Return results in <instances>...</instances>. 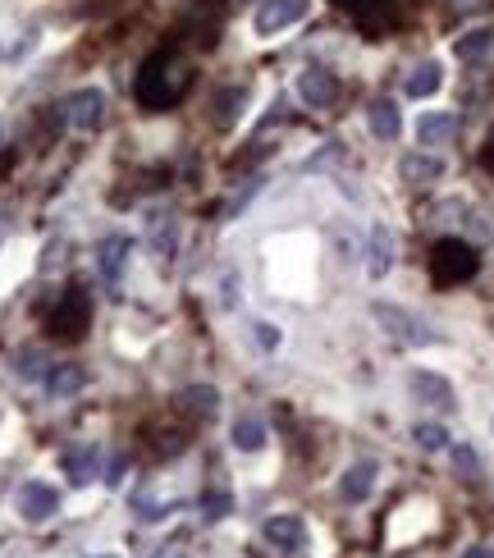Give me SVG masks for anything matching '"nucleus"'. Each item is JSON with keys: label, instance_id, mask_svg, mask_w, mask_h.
Instances as JSON below:
<instances>
[{"label": "nucleus", "instance_id": "nucleus-1", "mask_svg": "<svg viewBox=\"0 0 494 558\" xmlns=\"http://www.w3.org/2000/svg\"><path fill=\"white\" fill-rule=\"evenodd\" d=\"M188 83H193V69L183 65L174 51H156L147 65L138 69L133 97H138V106H147V110H170L174 101L188 92Z\"/></svg>", "mask_w": 494, "mask_h": 558}, {"label": "nucleus", "instance_id": "nucleus-2", "mask_svg": "<svg viewBox=\"0 0 494 558\" xmlns=\"http://www.w3.org/2000/svg\"><path fill=\"white\" fill-rule=\"evenodd\" d=\"M476 270H481V257H476L472 243H462V238H440V243L430 247V275L440 279V284H467Z\"/></svg>", "mask_w": 494, "mask_h": 558}, {"label": "nucleus", "instance_id": "nucleus-3", "mask_svg": "<svg viewBox=\"0 0 494 558\" xmlns=\"http://www.w3.org/2000/svg\"><path fill=\"white\" fill-rule=\"evenodd\" d=\"M371 316H376L380 330H385L394 344H408V348H430L435 344V334H430L412 312L394 307V302H371Z\"/></svg>", "mask_w": 494, "mask_h": 558}, {"label": "nucleus", "instance_id": "nucleus-4", "mask_svg": "<svg viewBox=\"0 0 494 558\" xmlns=\"http://www.w3.org/2000/svg\"><path fill=\"white\" fill-rule=\"evenodd\" d=\"M51 334L55 339H65V344H78L87 334V325H92V302H87L83 289H69L65 298L55 302V312H51Z\"/></svg>", "mask_w": 494, "mask_h": 558}, {"label": "nucleus", "instance_id": "nucleus-5", "mask_svg": "<svg viewBox=\"0 0 494 558\" xmlns=\"http://www.w3.org/2000/svg\"><path fill=\"white\" fill-rule=\"evenodd\" d=\"M60 115H65V124L78 133L101 129V124H106V92H101V87H78V92L65 97Z\"/></svg>", "mask_w": 494, "mask_h": 558}, {"label": "nucleus", "instance_id": "nucleus-6", "mask_svg": "<svg viewBox=\"0 0 494 558\" xmlns=\"http://www.w3.org/2000/svg\"><path fill=\"white\" fill-rule=\"evenodd\" d=\"M302 14H307V0H261L252 28H257L261 37H275V33H284L289 23H298Z\"/></svg>", "mask_w": 494, "mask_h": 558}, {"label": "nucleus", "instance_id": "nucleus-7", "mask_svg": "<svg viewBox=\"0 0 494 558\" xmlns=\"http://www.w3.org/2000/svg\"><path fill=\"white\" fill-rule=\"evenodd\" d=\"M60 513V490L46 481H28L19 490V517L23 522H46V517Z\"/></svg>", "mask_w": 494, "mask_h": 558}, {"label": "nucleus", "instance_id": "nucleus-8", "mask_svg": "<svg viewBox=\"0 0 494 558\" xmlns=\"http://www.w3.org/2000/svg\"><path fill=\"white\" fill-rule=\"evenodd\" d=\"M408 389L417 403H426V408H453V385L444 376H435V371H412L408 376Z\"/></svg>", "mask_w": 494, "mask_h": 558}, {"label": "nucleus", "instance_id": "nucleus-9", "mask_svg": "<svg viewBox=\"0 0 494 558\" xmlns=\"http://www.w3.org/2000/svg\"><path fill=\"white\" fill-rule=\"evenodd\" d=\"M298 97L312 110L334 106V97H339V78H334L330 69H307V74L298 78Z\"/></svg>", "mask_w": 494, "mask_h": 558}, {"label": "nucleus", "instance_id": "nucleus-10", "mask_svg": "<svg viewBox=\"0 0 494 558\" xmlns=\"http://www.w3.org/2000/svg\"><path fill=\"white\" fill-rule=\"evenodd\" d=\"M394 234H389V225H371V243H366V275L371 279H385L389 270H394Z\"/></svg>", "mask_w": 494, "mask_h": 558}, {"label": "nucleus", "instance_id": "nucleus-11", "mask_svg": "<svg viewBox=\"0 0 494 558\" xmlns=\"http://www.w3.org/2000/svg\"><path fill=\"white\" fill-rule=\"evenodd\" d=\"M129 252H133V238H124V234L106 238V243L97 247V270H101L106 284H119V279H124V270H129Z\"/></svg>", "mask_w": 494, "mask_h": 558}, {"label": "nucleus", "instance_id": "nucleus-12", "mask_svg": "<svg viewBox=\"0 0 494 558\" xmlns=\"http://www.w3.org/2000/svg\"><path fill=\"white\" fill-rule=\"evenodd\" d=\"M376 476H380V467L371 458L353 462L344 472V481H339V494H344L348 504H362V499H371V490H376Z\"/></svg>", "mask_w": 494, "mask_h": 558}, {"label": "nucleus", "instance_id": "nucleus-13", "mask_svg": "<svg viewBox=\"0 0 494 558\" xmlns=\"http://www.w3.org/2000/svg\"><path fill=\"white\" fill-rule=\"evenodd\" d=\"M398 174H403V183H412V188H430L435 179H444V161L440 156H426V151H412V156L398 161Z\"/></svg>", "mask_w": 494, "mask_h": 558}, {"label": "nucleus", "instance_id": "nucleus-14", "mask_svg": "<svg viewBox=\"0 0 494 558\" xmlns=\"http://www.w3.org/2000/svg\"><path fill=\"white\" fill-rule=\"evenodd\" d=\"M261 531H266V540L275 549H289V554H293V549H307V526H302V517H289V513L270 517Z\"/></svg>", "mask_w": 494, "mask_h": 558}, {"label": "nucleus", "instance_id": "nucleus-15", "mask_svg": "<svg viewBox=\"0 0 494 558\" xmlns=\"http://www.w3.org/2000/svg\"><path fill=\"white\" fill-rule=\"evenodd\" d=\"M147 247L156 252L161 261H170L174 252H179V220L174 215H151V225H147Z\"/></svg>", "mask_w": 494, "mask_h": 558}, {"label": "nucleus", "instance_id": "nucleus-16", "mask_svg": "<svg viewBox=\"0 0 494 558\" xmlns=\"http://www.w3.org/2000/svg\"><path fill=\"white\" fill-rule=\"evenodd\" d=\"M453 133H458V115H449V110H430L417 119L421 147H444V142H453Z\"/></svg>", "mask_w": 494, "mask_h": 558}, {"label": "nucleus", "instance_id": "nucleus-17", "mask_svg": "<svg viewBox=\"0 0 494 558\" xmlns=\"http://www.w3.org/2000/svg\"><path fill=\"white\" fill-rule=\"evenodd\" d=\"M353 14H357V23H362L366 33L380 37V33L389 28V23L398 19V5H394V0H357Z\"/></svg>", "mask_w": 494, "mask_h": 558}, {"label": "nucleus", "instance_id": "nucleus-18", "mask_svg": "<svg viewBox=\"0 0 494 558\" xmlns=\"http://www.w3.org/2000/svg\"><path fill=\"white\" fill-rule=\"evenodd\" d=\"M229 440H234V449L257 453L261 444H266V421H261L257 412H238V417H234V430H229Z\"/></svg>", "mask_w": 494, "mask_h": 558}, {"label": "nucleus", "instance_id": "nucleus-19", "mask_svg": "<svg viewBox=\"0 0 494 558\" xmlns=\"http://www.w3.org/2000/svg\"><path fill=\"white\" fill-rule=\"evenodd\" d=\"M60 467H65V476L74 485H87L92 476H97V467H101V449H92V444H83V449H69L65 458H60Z\"/></svg>", "mask_w": 494, "mask_h": 558}, {"label": "nucleus", "instance_id": "nucleus-20", "mask_svg": "<svg viewBox=\"0 0 494 558\" xmlns=\"http://www.w3.org/2000/svg\"><path fill=\"white\" fill-rule=\"evenodd\" d=\"M366 124H371V133H376L380 142H394L398 129H403V119H398V106L389 97L371 101V110H366Z\"/></svg>", "mask_w": 494, "mask_h": 558}, {"label": "nucleus", "instance_id": "nucleus-21", "mask_svg": "<svg viewBox=\"0 0 494 558\" xmlns=\"http://www.w3.org/2000/svg\"><path fill=\"white\" fill-rule=\"evenodd\" d=\"M440 83H444V69L435 65V60H421V65L403 78V92H408V97H430V92H440Z\"/></svg>", "mask_w": 494, "mask_h": 558}, {"label": "nucleus", "instance_id": "nucleus-22", "mask_svg": "<svg viewBox=\"0 0 494 558\" xmlns=\"http://www.w3.org/2000/svg\"><path fill=\"white\" fill-rule=\"evenodd\" d=\"M83 385H87L83 366H51V371H46V389H51V398H74Z\"/></svg>", "mask_w": 494, "mask_h": 558}, {"label": "nucleus", "instance_id": "nucleus-23", "mask_svg": "<svg viewBox=\"0 0 494 558\" xmlns=\"http://www.w3.org/2000/svg\"><path fill=\"white\" fill-rule=\"evenodd\" d=\"M179 408L188 412V417H215L220 394H215L211 385H188V389H179Z\"/></svg>", "mask_w": 494, "mask_h": 558}, {"label": "nucleus", "instance_id": "nucleus-24", "mask_svg": "<svg viewBox=\"0 0 494 558\" xmlns=\"http://www.w3.org/2000/svg\"><path fill=\"white\" fill-rule=\"evenodd\" d=\"M490 46H494V28H472L467 37H458V46H453V51H458L462 65H476Z\"/></svg>", "mask_w": 494, "mask_h": 558}, {"label": "nucleus", "instance_id": "nucleus-25", "mask_svg": "<svg viewBox=\"0 0 494 558\" xmlns=\"http://www.w3.org/2000/svg\"><path fill=\"white\" fill-rule=\"evenodd\" d=\"M412 440H417L426 453H440V449H449V430L435 426V421H421V426L412 430Z\"/></svg>", "mask_w": 494, "mask_h": 558}, {"label": "nucleus", "instance_id": "nucleus-26", "mask_svg": "<svg viewBox=\"0 0 494 558\" xmlns=\"http://www.w3.org/2000/svg\"><path fill=\"white\" fill-rule=\"evenodd\" d=\"M14 371H19L23 380H46V357L37 353V348H28V353L14 357Z\"/></svg>", "mask_w": 494, "mask_h": 558}, {"label": "nucleus", "instance_id": "nucleus-27", "mask_svg": "<svg viewBox=\"0 0 494 558\" xmlns=\"http://www.w3.org/2000/svg\"><path fill=\"white\" fill-rule=\"evenodd\" d=\"M243 101H247L243 87H229L225 97H220V115H215V124H220V129H229V124L238 119V106H243Z\"/></svg>", "mask_w": 494, "mask_h": 558}, {"label": "nucleus", "instance_id": "nucleus-28", "mask_svg": "<svg viewBox=\"0 0 494 558\" xmlns=\"http://www.w3.org/2000/svg\"><path fill=\"white\" fill-rule=\"evenodd\" d=\"M202 508H206V522H220V517H229V508H234V494L215 490V494H206L202 499Z\"/></svg>", "mask_w": 494, "mask_h": 558}, {"label": "nucleus", "instance_id": "nucleus-29", "mask_svg": "<svg viewBox=\"0 0 494 558\" xmlns=\"http://www.w3.org/2000/svg\"><path fill=\"white\" fill-rule=\"evenodd\" d=\"M453 462H458V472L467 476V481H476V476H481V462H476V453L467 449V444H458V449H453Z\"/></svg>", "mask_w": 494, "mask_h": 558}, {"label": "nucleus", "instance_id": "nucleus-30", "mask_svg": "<svg viewBox=\"0 0 494 558\" xmlns=\"http://www.w3.org/2000/svg\"><path fill=\"white\" fill-rule=\"evenodd\" d=\"M252 339H257L266 353H270V348H280V330H275L270 321H252Z\"/></svg>", "mask_w": 494, "mask_h": 558}, {"label": "nucleus", "instance_id": "nucleus-31", "mask_svg": "<svg viewBox=\"0 0 494 558\" xmlns=\"http://www.w3.org/2000/svg\"><path fill=\"white\" fill-rule=\"evenodd\" d=\"M472 234L481 238V243H490V238H494V215L476 211V215H472Z\"/></svg>", "mask_w": 494, "mask_h": 558}, {"label": "nucleus", "instance_id": "nucleus-32", "mask_svg": "<svg viewBox=\"0 0 494 558\" xmlns=\"http://www.w3.org/2000/svg\"><path fill=\"white\" fill-rule=\"evenodd\" d=\"M490 10V0H453V14H481Z\"/></svg>", "mask_w": 494, "mask_h": 558}, {"label": "nucleus", "instance_id": "nucleus-33", "mask_svg": "<svg viewBox=\"0 0 494 558\" xmlns=\"http://www.w3.org/2000/svg\"><path fill=\"white\" fill-rule=\"evenodd\" d=\"M481 165H485V170H490V174H494V138H490V142H485V151H481Z\"/></svg>", "mask_w": 494, "mask_h": 558}, {"label": "nucleus", "instance_id": "nucleus-34", "mask_svg": "<svg viewBox=\"0 0 494 558\" xmlns=\"http://www.w3.org/2000/svg\"><path fill=\"white\" fill-rule=\"evenodd\" d=\"M462 558H494V549H485V545H476V549H467Z\"/></svg>", "mask_w": 494, "mask_h": 558}, {"label": "nucleus", "instance_id": "nucleus-35", "mask_svg": "<svg viewBox=\"0 0 494 558\" xmlns=\"http://www.w3.org/2000/svg\"><path fill=\"white\" fill-rule=\"evenodd\" d=\"M156 558H188V554H179V549L170 545V549H165V554H156Z\"/></svg>", "mask_w": 494, "mask_h": 558}, {"label": "nucleus", "instance_id": "nucleus-36", "mask_svg": "<svg viewBox=\"0 0 494 558\" xmlns=\"http://www.w3.org/2000/svg\"><path fill=\"white\" fill-rule=\"evenodd\" d=\"M0 494H5V472H0Z\"/></svg>", "mask_w": 494, "mask_h": 558}, {"label": "nucleus", "instance_id": "nucleus-37", "mask_svg": "<svg viewBox=\"0 0 494 558\" xmlns=\"http://www.w3.org/2000/svg\"><path fill=\"white\" fill-rule=\"evenodd\" d=\"M101 558H115V554H101Z\"/></svg>", "mask_w": 494, "mask_h": 558}]
</instances>
